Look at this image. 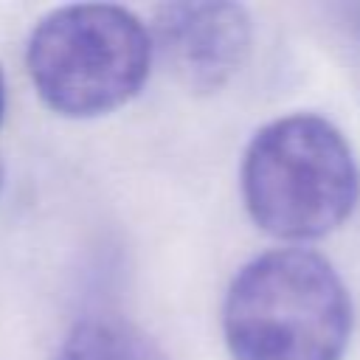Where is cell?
Segmentation results:
<instances>
[{
  "instance_id": "cell-7",
  "label": "cell",
  "mask_w": 360,
  "mask_h": 360,
  "mask_svg": "<svg viewBox=\"0 0 360 360\" xmlns=\"http://www.w3.org/2000/svg\"><path fill=\"white\" fill-rule=\"evenodd\" d=\"M3 183H6V166H3V160H0V191H3Z\"/></svg>"
},
{
  "instance_id": "cell-4",
  "label": "cell",
  "mask_w": 360,
  "mask_h": 360,
  "mask_svg": "<svg viewBox=\"0 0 360 360\" xmlns=\"http://www.w3.org/2000/svg\"><path fill=\"white\" fill-rule=\"evenodd\" d=\"M149 37L155 56L166 62L183 87L214 93L248 62L253 28L239 3L186 0L158 6Z\"/></svg>"
},
{
  "instance_id": "cell-1",
  "label": "cell",
  "mask_w": 360,
  "mask_h": 360,
  "mask_svg": "<svg viewBox=\"0 0 360 360\" xmlns=\"http://www.w3.org/2000/svg\"><path fill=\"white\" fill-rule=\"evenodd\" d=\"M222 335L233 360H340L352 338V298L321 253L267 250L233 276Z\"/></svg>"
},
{
  "instance_id": "cell-3",
  "label": "cell",
  "mask_w": 360,
  "mask_h": 360,
  "mask_svg": "<svg viewBox=\"0 0 360 360\" xmlns=\"http://www.w3.org/2000/svg\"><path fill=\"white\" fill-rule=\"evenodd\" d=\"M152 59L149 28L110 3L53 8L37 22L25 48L34 90L65 118H96L135 98Z\"/></svg>"
},
{
  "instance_id": "cell-2",
  "label": "cell",
  "mask_w": 360,
  "mask_h": 360,
  "mask_svg": "<svg viewBox=\"0 0 360 360\" xmlns=\"http://www.w3.org/2000/svg\"><path fill=\"white\" fill-rule=\"evenodd\" d=\"M242 200L264 233L321 239L352 217L360 166L346 135L323 115H281L256 129L245 149Z\"/></svg>"
},
{
  "instance_id": "cell-5",
  "label": "cell",
  "mask_w": 360,
  "mask_h": 360,
  "mask_svg": "<svg viewBox=\"0 0 360 360\" xmlns=\"http://www.w3.org/2000/svg\"><path fill=\"white\" fill-rule=\"evenodd\" d=\"M53 360H166L135 323L115 315H90L73 323Z\"/></svg>"
},
{
  "instance_id": "cell-6",
  "label": "cell",
  "mask_w": 360,
  "mask_h": 360,
  "mask_svg": "<svg viewBox=\"0 0 360 360\" xmlns=\"http://www.w3.org/2000/svg\"><path fill=\"white\" fill-rule=\"evenodd\" d=\"M6 115V76H3V68H0V121Z\"/></svg>"
}]
</instances>
